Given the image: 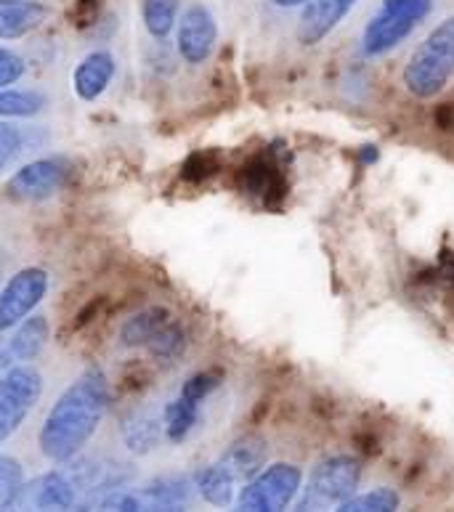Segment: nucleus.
Returning <instances> with one entry per match:
<instances>
[{
	"label": "nucleus",
	"instance_id": "obj_9",
	"mask_svg": "<svg viewBox=\"0 0 454 512\" xmlns=\"http://www.w3.org/2000/svg\"><path fill=\"white\" fill-rule=\"evenodd\" d=\"M67 162L62 157H40V160L24 162L6 181V194L16 202H43L62 192L67 184Z\"/></svg>",
	"mask_w": 454,
	"mask_h": 512
},
{
	"label": "nucleus",
	"instance_id": "obj_10",
	"mask_svg": "<svg viewBox=\"0 0 454 512\" xmlns=\"http://www.w3.org/2000/svg\"><path fill=\"white\" fill-rule=\"evenodd\" d=\"M218 43V22L205 3H192L176 24V51L186 64H205Z\"/></svg>",
	"mask_w": 454,
	"mask_h": 512
},
{
	"label": "nucleus",
	"instance_id": "obj_7",
	"mask_svg": "<svg viewBox=\"0 0 454 512\" xmlns=\"http://www.w3.org/2000/svg\"><path fill=\"white\" fill-rule=\"evenodd\" d=\"M43 396V375L30 364H11L0 372V446L22 428Z\"/></svg>",
	"mask_w": 454,
	"mask_h": 512
},
{
	"label": "nucleus",
	"instance_id": "obj_1",
	"mask_svg": "<svg viewBox=\"0 0 454 512\" xmlns=\"http://www.w3.org/2000/svg\"><path fill=\"white\" fill-rule=\"evenodd\" d=\"M109 406V380L99 367L83 369L56 396L38 430L40 454L54 465H70L96 436Z\"/></svg>",
	"mask_w": 454,
	"mask_h": 512
},
{
	"label": "nucleus",
	"instance_id": "obj_4",
	"mask_svg": "<svg viewBox=\"0 0 454 512\" xmlns=\"http://www.w3.org/2000/svg\"><path fill=\"white\" fill-rule=\"evenodd\" d=\"M123 348H144L154 359L173 361L186 351L184 327L165 308H147L123 321L120 327Z\"/></svg>",
	"mask_w": 454,
	"mask_h": 512
},
{
	"label": "nucleus",
	"instance_id": "obj_25",
	"mask_svg": "<svg viewBox=\"0 0 454 512\" xmlns=\"http://www.w3.org/2000/svg\"><path fill=\"white\" fill-rule=\"evenodd\" d=\"M24 149V133L8 120H0V173L8 170V165L22 154Z\"/></svg>",
	"mask_w": 454,
	"mask_h": 512
},
{
	"label": "nucleus",
	"instance_id": "obj_20",
	"mask_svg": "<svg viewBox=\"0 0 454 512\" xmlns=\"http://www.w3.org/2000/svg\"><path fill=\"white\" fill-rule=\"evenodd\" d=\"M165 438L162 433V417L149 412H133L123 422V444L133 454H149L160 446Z\"/></svg>",
	"mask_w": 454,
	"mask_h": 512
},
{
	"label": "nucleus",
	"instance_id": "obj_29",
	"mask_svg": "<svg viewBox=\"0 0 454 512\" xmlns=\"http://www.w3.org/2000/svg\"><path fill=\"white\" fill-rule=\"evenodd\" d=\"M0 367H3V343H0Z\"/></svg>",
	"mask_w": 454,
	"mask_h": 512
},
{
	"label": "nucleus",
	"instance_id": "obj_11",
	"mask_svg": "<svg viewBox=\"0 0 454 512\" xmlns=\"http://www.w3.org/2000/svg\"><path fill=\"white\" fill-rule=\"evenodd\" d=\"M16 507H30V510H72L80 507V489L70 478V473L48 470L38 475L35 481H24Z\"/></svg>",
	"mask_w": 454,
	"mask_h": 512
},
{
	"label": "nucleus",
	"instance_id": "obj_17",
	"mask_svg": "<svg viewBox=\"0 0 454 512\" xmlns=\"http://www.w3.org/2000/svg\"><path fill=\"white\" fill-rule=\"evenodd\" d=\"M266 457H269V446H266V441L258 436H245L239 438V441H234V444L221 454L218 462L234 475V481L247 483L263 465H266Z\"/></svg>",
	"mask_w": 454,
	"mask_h": 512
},
{
	"label": "nucleus",
	"instance_id": "obj_19",
	"mask_svg": "<svg viewBox=\"0 0 454 512\" xmlns=\"http://www.w3.org/2000/svg\"><path fill=\"white\" fill-rule=\"evenodd\" d=\"M200 414L202 404L189 401L178 393L176 398H170L168 404L162 406V433L170 444H184L186 438L192 436V430L200 425Z\"/></svg>",
	"mask_w": 454,
	"mask_h": 512
},
{
	"label": "nucleus",
	"instance_id": "obj_16",
	"mask_svg": "<svg viewBox=\"0 0 454 512\" xmlns=\"http://www.w3.org/2000/svg\"><path fill=\"white\" fill-rule=\"evenodd\" d=\"M139 494L144 510H184L192 502L194 481L186 475H157Z\"/></svg>",
	"mask_w": 454,
	"mask_h": 512
},
{
	"label": "nucleus",
	"instance_id": "obj_14",
	"mask_svg": "<svg viewBox=\"0 0 454 512\" xmlns=\"http://www.w3.org/2000/svg\"><path fill=\"white\" fill-rule=\"evenodd\" d=\"M117 75L115 56L107 48H96L91 54H85L77 67L72 69V88L80 101H96L101 93L107 91Z\"/></svg>",
	"mask_w": 454,
	"mask_h": 512
},
{
	"label": "nucleus",
	"instance_id": "obj_3",
	"mask_svg": "<svg viewBox=\"0 0 454 512\" xmlns=\"http://www.w3.org/2000/svg\"><path fill=\"white\" fill-rule=\"evenodd\" d=\"M362 481V465L348 454L322 459L308 475L306 489L295 497V510H330L354 497Z\"/></svg>",
	"mask_w": 454,
	"mask_h": 512
},
{
	"label": "nucleus",
	"instance_id": "obj_21",
	"mask_svg": "<svg viewBox=\"0 0 454 512\" xmlns=\"http://www.w3.org/2000/svg\"><path fill=\"white\" fill-rule=\"evenodd\" d=\"M48 99L32 88H0V120H27L46 109Z\"/></svg>",
	"mask_w": 454,
	"mask_h": 512
},
{
	"label": "nucleus",
	"instance_id": "obj_18",
	"mask_svg": "<svg viewBox=\"0 0 454 512\" xmlns=\"http://www.w3.org/2000/svg\"><path fill=\"white\" fill-rule=\"evenodd\" d=\"M194 491L200 494L208 505L213 507H231L234 499H237V486L234 475L226 470L221 462H213V465H205L202 470L192 475Z\"/></svg>",
	"mask_w": 454,
	"mask_h": 512
},
{
	"label": "nucleus",
	"instance_id": "obj_26",
	"mask_svg": "<svg viewBox=\"0 0 454 512\" xmlns=\"http://www.w3.org/2000/svg\"><path fill=\"white\" fill-rule=\"evenodd\" d=\"M221 385V380H218L216 372H197V375H192L189 380H186L184 385H181V396H186L189 401H197V404H205L210 398V393Z\"/></svg>",
	"mask_w": 454,
	"mask_h": 512
},
{
	"label": "nucleus",
	"instance_id": "obj_13",
	"mask_svg": "<svg viewBox=\"0 0 454 512\" xmlns=\"http://www.w3.org/2000/svg\"><path fill=\"white\" fill-rule=\"evenodd\" d=\"M48 335H51V327H48L46 316L30 314L27 319L19 321L3 343V369L11 367V364H30V361L38 359L46 348Z\"/></svg>",
	"mask_w": 454,
	"mask_h": 512
},
{
	"label": "nucleus",
	"instance_id": "obj_2",
	"mask_svg": "<svg viewBox=\"0 0 454 512\" xmlns=\"http://www.w3.org/2000/svg\"><path fill=\"white\" fill-rule=\"evenodd\" d=\"M454 77V14L433 27L404 64L401 80L415 99L439 96Z\"/></svg>",
	"mask_w": 454,
	"mask_h": 512
},
{
	"label": "nucleus",
	"instance_id": "obj_22",
	"mask_svg": "<svg viewBox=\"0 0 454 512\" xmlns=\"http://www.w3.org/2000/svg\"><path fill=\"white\" fill-rule=\"evenodd\" d=\"M181 16V0H141V22L154 40L170 38Z\"/></svg>",
	"mask_w": 454,
	"mask_h": 512
},
{
	"label": "nucleus",
	"instance_id": "obj_24",
	"mask_svg": "<svg viewBox=\"0 0 454 512\" xmlns=\"http://www.w3.org/2000/svg\"><path fill=\"white\" fill-rule=\"evenodd\" d=\"M401 499L399 494L393 489H372V491H364V494H356V497H348L338 510L343 512H393L399 510Z\"/></svg>",
	"mask_w": 454,
	"mask_h": 512
},
{
	"label": "nucleus",
	"instance_id": "obj_5",
	"mask_svg": "<svg viewBox=\"0 0 454 512\" xmlns=\"http://www.w3.org/2000/svg\"><path fill=\"white\" fill-rule=\"evenodd\" d=\"M433 0H383L362 35V51L367 56H383L409 38V32L431 14Z\"/></svg>",
	"mask_w": 454,
	"mask_h": 512
},
{
	"label": "nucleus",
	"instance_id": "obj_12",
	"mask_svg": "<svg viewBox=\"0 0 454 512\" xmlns=\"http://www.w3.org/2000/svg\"><path fill=\"white\" fill-rule=\"evenodd\" d=\"M354 6L356 0H308L298 19V40L303 46L322 43Z\"/></svg>",
	"mask_w": 454,
	"mask_h": 512
},
{
	"label": "nucleus",
	"instance_id": "obj_28",
	"mask_svg": "<svg viewBox=\"0 0 454 512\" xmlns=\"http://www.w3.org/2000/svg\"><path fill=\"white\" fill-rule=\"evenodd\" d=\"M269 3H274L277 8H303L308 0H269Z\"/></svg>",
	"mask_w": 454,
	"mask_h": 512
},
{
	"label": "nucleus",
	"instance_id": "obj_8",
	"mask_svg": "<svg viewBox=\"0 0 454 512\" xmlns=\"http://www.w3.org/2000/svg\"><path fill=\"white\" fill-rule=\"evenodd\" d=\"M48 287L51 276L46 268L27 266L8 276V282L0 287V335H6L19 321L35 314V308L46 300Z\"/></svg>",
	"mask_w": 454,
	"mask_h": 512
},
{
	"label": "nucleus",
	"instance_id": "obj_6",
	"mask_svg": "<svg viewBox=\"0 0 454 512\" xmlns=\"http://www.w3.org/2000/svg\"><path fill=\"white\" fill-rule=\"evenodd\" d=\"M303 473L298 465L277 462V465H263L250 481L239 489L234 505L237 510L247 512H277L285 510L301 494Z\"/></svg>",
	"mask_w": 454,
	"mask_h": 512
},
{
	"label": "nucleus",
	"instance_id": "obj_27",
	"mask_svg": "<svg viewBox=\"0 0 454 512\" xmlns=\"http://www.w3.org/2000/svg\"><path fill=\"white\" fill-rule=\"evenodd\" d=\"M24 75V59L11 48L0 46V88L16 85Z\"/></svg>",
	"mask_w": 454,
	"mask_h": 512
},
{
	"label": "nucleus",
	"instance_id": "obj_15",
	"mask_svg": "<svg viewBox=\"0 0 454 512\" xmlns=\"http://www.w3.org/2000/svg\"><path fill=\"white\" fill-rule=\"evenodd\" d=\"M51 16L43 3L35 0H0V40H19L40 30Z\"/></svg>",
	"mask_w": 454,
	"mask_h": 512
},
{
	"label": "nucleus",
	"instance_id": "obj_23",
	"mask_svg": "<svg viewBox=\"0 0 454 512\" xmlns=\"http://www.w3.org/2000/svg\"><path fill=\"white\" fill-rule=\"evenodd\" d=\"M24 489V465L19 459L0 454V510H11Z\"/></svg>",
	"mask_w": 454,
	"mask_h": 512
}]
</instances>
